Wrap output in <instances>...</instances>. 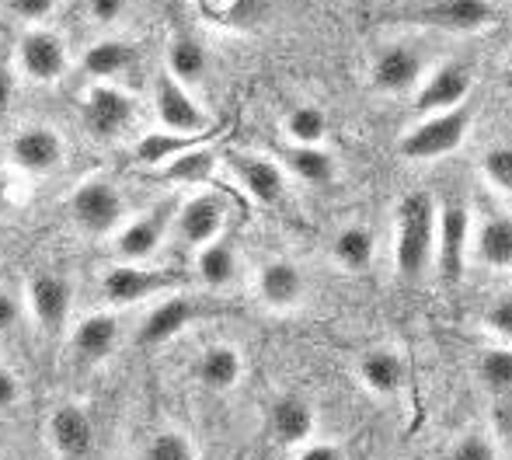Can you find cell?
I'll return each mask as SVG.
<instances>
[{
	"mask_svg": "<svg viewBox=\"0 0 512 460\" xmlns=\"http://www.w3.org/2000/svg\"><path fill=\"white\" fill-rule=\"evenodd\" d=\"M436 199L432 192H408L394 213V269L405 283H422L436 258Z\"/></svg>",
	"mask_w": 512,
	"mask_h": 460,
	"instance_id": "cell-1",
	"label": "cell"
},
{
	"mask_svg": "<svg viewBox=\"0 0 512 460\" xmlns=\"http://www.w3.org/2000/svg\"><path fill=\"white\" fill-rule=\"evenodd\" d=\"M474 126V105H457L436 115H422L415 126L398 140V154L405 161H439L464 147L467 133Z\"/></svg>",
	"mask_w": 512,
	"mask_h": 460,
	"instance_id": "cell-2",
	"label": "cell"
},
{
	"mask_svg": "<svg viewBox=\"0 0 512 460\" xmlns=\"http://www.w3.org/2000/svg\"><path fill=\"white\" fill-rule=\"evenodd\" d=\"M474 251V217L464 203H443L436 210V258L432 269L446 286H457L467 276Z\"/></svg>",
	"mask_w": 512,
	"mask_h": 460,
	"instance_id": "cell-3",
	"label": "cell"
},
{
	"mask_svg": "<svg viewBox=\"0 0 512 460\" xmlns=\"http://www.w3.org/2000/svg\"><path fill=\"white\" fill-rule=\"evenodd\" d=\"M401 21L436 28V32L474 35V32H485V28H492L495 21H499V7H495L492 0H429V4L401 14Z\"/></svg>",
	"mask_w": 512,
	"mask_h": 460,
	"instance_id": "cell-4",
	"label": "cell"
},
{
	"mask_svg": "<svg viewBox=\"0 0 512 460\" xmlns=\"http://www.w3.org/2000/svg\"><path fill=\"white\" fill-rule=\"evenodd\" d=\"M14 63H18L21 77L32 84H56L63 81L70 67V53L67 42L56 28H28L18 39V49H14Z\"/></svg>",
	"mask_w": 512,
	"mask_h": 460,
	"instance_id": "cell-5",
	"label": "cell"
},
{
	"mask_svg": "<svg viewBox=\"0 0 512 460\" xmlns=\"http://www.w3.org/2000/svg\"><path fill=\"white\" fill-rule=\"evenodd\" d=\"M474 63L471 60H446L439 63L436 70L422 77L418 84V95H415V112L418 115H436L446 109H457V105L471 102V91H474Z\"/></svg>",
	"mask_w": 512,
	"mask_h": 460,
	"instance_id": "cell-6",
	"label": "cell"
},
{
	"mask_svg": "<svg viewBox=\"0 0 512 460\" xmlns=\"http://www.w3.org/2000/svg\"><path fill=\"white\" fill-rule=\"evenodd\" d=\"M81 115L95 140H119L136 119V98L119 84H91L81 102Z\"/></svg>",
	"mask_w": 512,
	"mask_h": 460,
	"instance_id": "cell-7",
	"label": "cell"
},
{
	"mask_svg": "<svg viewBox=\"0 0 512 460\" xmlns=\"http://www.w3.org/2000/svg\"><path fill=\"white\" fill-rule=\"evenodd\" d=\"M70 217L74 224L91 237L112 234L122 227V196L105 178H88L70 196Z\"/></svg>",
	"mask_w": 512,
	"mask_h": 460,
	"instance_id": "cell-8",
	"label": "cell"
},
{
	"mask_svg": "<svg viewBox=\"0 0 512 460\" xmlns=\"http://www.w3.org/2000/svg\"><path fill=\"white\" fill-rule=\"evenodd\" d=\"M154 109H157V119H161L164 133L196 140V136H203L209 129V112L203 109V102L168 74H161L154 84Z\"/></svg>",
	"mask_w": 512,
	"mask_h": 460,
	"instance_id": "cell-9",
	"label": "cell"
},
{
	"mask_svg": "<svg viewBox=\"0 0 512 460\" xmlns=\"http://www.w3.org/2000/svg\"><path fill=\"white\" fill-rule=\"evenodd\" d=\"M175 283H178V276L168 269H150V265H140V262H119L102 276V297L112 307H129V304H143V300L171 290Z\"/></svg>",
	"mask_w": 512,
	"mask_h": 460,
	"instance_id": "cell-10",
	"label": "cell"
},
{
	"mask_svg": "<svg viewBox=\"0 0 512 460\" xmlns=\"http://www.w3.org/2000/svg\"><path fill=\"white\" fill-rule=\"evenodd\" d=\"M175 210L178 206L171 199H164V203H157L143 217L129 220L126 227L115 230V251H119L122 262L143 265L147 258H154L164 248V241H168V230L175 224Z\"/></svg>",
	"mask_w": 512,
	"mask_h": 460,
	"instance_id": "cell-11",
	"label": "cell"
},
{
	"mask_svg": "<svg viewBox=\"0 0 512 460\" xmlns=\"http://www.w3.org/2000/svg\"><path fill=\"white\" fill-rule=\"evenodd\" d=\"M70 307H74V286L63 272L39 269L28 279V311L46 335H60L67 328Z\"/></svg>",
	"mask_w": 512,
	"mask_h": 460,
	"instance_id": "cell-12",
	"label": "cell"
},
{
	"mask_svg": "<svg viewBox=\"0 0 512 460\" xmlns=\"http://www.w3.org/2000/svg\"><path fill=\"white\" fill-rule=\"evenodd\" d=\"M171 230H175L185 248H203V244L227 230V203H223L220 192H192L175 210Z\"/></svg>",
	"mask_w": 512,
	"mask_h": 460,
	"instance_id": "cell-13",
	"label": "cell"
},
{
	"mask_svg": "<svg viewBox=\"0 0 512 460\" xmlns=\"http://www.w3.org/2000/svg\"><path fill=\"white\" fill-rule=\"evenodd\" d=\"M11 164L21 171V175H49V171H56L63 164V154H67V147H63V136L56 133L53 126H42V122H35V126H25L18 129V133L11 136Z\"/></svg>",
	"mask_w": 512,
	"mask_h": 460,
	"instance_id": "cell-14",
	"label": "cell"
},
{
	"mask_svg": "<svg viewBox=\"0 0 512 460\" xmlns=\"http://www.w3.org/2000/svg\"><path fill=\"white\" fill-rule=\"evenodd\" d=\"M425 74H429L425 70V56L415 46H408V42H398V46H387L373 60L370 84L380 95H408V91H415L422 84Z\"/></svg>",
	"mask_w": 512,
	"mask_h": 460,
	"instance_id": "cell-15",
	"label": "cell"
},
{
	"mask_svg": "<svg viewBox=\"0 0 512 460\" xmlns=\"http://www.w3.org/2000/svg\"><path fill=\"white\" fill-rule=\"evenodd\" d=\"M255 293L269 311H297L307 297V276L290 258H272L258 269Z\"/></svg>",
	"mask_w": 512,
	"mask_h": 460,
	"instance_id": "cell-16",
	"label": "cell"
},
{
	"mask_svg": "<svg viewBox=\"0 0 512 460\" xmlns=\"http://www.w3.org/2000/svg\"><path fill=\"white\" fill-rule=\"evenodd\" d=\"M119 318L108 311H95L88 314L84 321H77L74 335H70V356H74V363L81 366V370H91V366L105 363L108 356L115 352V345H119Z\"/></svg>",
	"mask_w": 512,
	"mask_h": 460,
	"instance_id": "cell-17",
	"label": "cell"
},
{
	"mask_svg": "<svg viewBox=\"0 0 512 460\" xmlns=\"http://www.w3.org/2000/svg\"><path fill=\"white\" fill-rule=\"evenodd\" d=\"M230 171L237 175L241 189L262 206H272L286 196V171L283 164L269 161L262 154H230Z\"/></svg>",
	"mask_w": 512,
	"mask_h": 460,
	"instance_id": "cell-18",
	"label": "cell"
},
{
	"mask_svg": "<svg viewBox=\"0 0 512 460\" xmlns=\"http://www.w3.org/2000/svg\"><path fill=\"white\" fill-rule=\"evenodd\" d=\"M49 443L63 460H84L95 447V422L81 405H60L49 415Z\"/></svg>",
	"mask_w": 512,
	"mask_h": 460,
	"instance_id": "cell-19",
	"label": "cell"
},
{
	"mask_svg": "<svg viewBox=\"0 0 512 460\" xmlns=\"http://www.w3.org/2000/svg\"><path fill=\"white\" fill-rule=\"evenodd\" d=\"M192 373L196 380L213 394H227L241 384L244 377V359L234 345L220 342V345H209V349L199 352V359L192 363Z\"/></svg>",
	"mask_w": 512,
	"mask_h": 460,
	"instance_id": "cell-20",
	"label": "cell"
},
{
	"mask_svg": "<svg viewBox=\"0 0 512 460\" xmlns=\"http://www.w3.org/2000/svg\"><path fill=\"white\" fill-rule=\"evenodd\" d=\"M317 415L314 405L307 398H297V394H283L276 398V405L269 408V429L279 443L286 447H304V443L314 436Z\"/></svg>",
	"mask_w": 512,
	"mask_h": 460,
	"instance_id": "cell-21",
	"label": "cell"
},
{
	"mask_svg": "<svg viewBox=\"0 0 512 460\" xmlns=\"http://www.w3.org/2000/svg\"><path fill=\"white\" fill-rule=\"evenodd\" d=\"M405 377H408L405 359H401L391 345H377V349L363 352V359H359V380H363L366 391L377 394V398H394V394H401Z\"/></svg>",
	"mask_w": 512,
	"mask_h": 460,
	"instance_id": "cell-22",
	"label": "cell"
},
{
	"mask_svg": "<svg viewBox=\"0 0 512 460\" xmlns=\"http://www.w3.org/2000/svg\"><path fill=\"white\" fill-rule=\"evenodd\" d=\"M196 314L199 311L189 297H168V300H161L147 318H143V328H140L136 339H140L143 345H164V342L178 339V335L196 321Z\"/></svg>",
	"mask_w": 512,
	"mask_h": 460,
	"instance_id": "cell-23",
	"label": "cell"
},
{
	"mask_svg": "<svg viewBox=\"0 0 512 460\" xmlns=\"http://www.w3.org/2000/svg\"><path fill=\"white\" fill-rule=\"evenodd\" d=\"M474 258L495 272L512 269V217L492 213L474 227Z\"/></svg>",
	"mask_w": 512,
	"mask_h": 460,
	"instance_id": "cell-24",
	"label": "cell"
},
{
	"mask_svg": "<svg viewBox=\"0 0 512 460\" xmlns=\"http://www.w3.org/2000/svg\"><path fill=\"white\" fill-rule=\"evenodd\" d=\"M136 63V49L126 39H98L88 46L81 67L95 84H115Z\"/></svg>",
	"mask_w": 512,
	"mask_h": 460,
	"instance_id": "cell-25",
	"label": "cell"
},
{
	"mask_svg": "<svg viewBox=\"0 0 512 460\" xmlns=\"http://www.w3.org/2000/svg\"><path fill=\"white\" fill-rule=\"evenodd\" d=\"M164 74L175 77L189 91L203 88L209 77V56L203 42H196L192 35H175L168 46V56H164Z\"/></svg>",
	"mask_w": 512,
	"mask_h": 460,
	"instance_id": "cell-26",
	"label": "cell"
},
{
	"mask_svg": "<svg viewBox=\"0 0 512 460\" xmlns=\"http://www.w3.org/2000/svg\"><path fill=\"white\" fill-rule=\"evenodd\" d=\"M279 154H283L286 175H293L304 185H331L338 175L335 154L324 147H297V143H290V147H283Z\"/></svg>",
	"mask_w": 512,
	"mask_h": 460,
	"instance_id": "cell-27",
	"label": "cell"
},
{
	"mask_svg": "<svg viewBox=\"0 0 512 460\" xmlns=\"http://www.w3.org/2000/svg\"><path fill=\"white\" fill-rule=\"evenodd\" d=\"M196 276L209 290H223L237 279V248L227 234L196 248Z\"/></svg>",
	"mask_w": 512,
	"mask_h": 460,
	"instance_id": "cell-28",
	"label": "cell"
},
{
	"mask_svg": "<svg viewBox=\"0 0 512 460\" xmlns=\"http://www.w3.org/2000/svg\"><path fill=\"white\" fill-rule=\"evenodd\" d=\"M331 258H335L338 269L345 272H366L377 258V237H373L370 227L363 224H352L345 230H338V237L331 241Z\"/></svg>",
	"mask_w": 512,
	"mask_h": 460,
	"instance_id": "cell-29",
	"label": "cell"
},
{
	"mask_svg": "<svg viewBox=\"0 0 512 460\" xmlns=\"http://www.w3.org/2000/svg\"><path fill=\"white\" fill-rule=\"evenodd\" d=\"M161 171H164V178L175 185H206L209 178L216 175V154L209 147L192 143V147L178 150Z\"/></svg>",
	"mask_w": 512,
	"mask_h": 460,
	"instance_id": "cell-30",
	"label": "cell"
},
{
	"mask_svg": "<svg viewBox=\"0 0 512 460\" xmlns=\"http://www.w3.org/2000/svg\"><path fill=\"white\" fill-rule=\"evenodd\" d=\"M286 140L297 143V147H324L331 133V122H328V112L321 105H297L286 115Z\"/></svg>",
	"mask_w": 512,
	"mask_h": 460,
	"instance_id": "cell-31",
	"label": "cell"
},
{
	"mask_svg": "<svg viewBox=\"0 0 512 460\" xmlns=\"http://www.w3.org/2000/svg\"><path fill=\"white\" fill-rule=\"evenodd\" d=\"M478 380L492 394L512 391V345H488L478 356Z\"/></svg>",
	"mask_w": 512,
	"mask_h": 460,
	"instance_id": "cell-32",
	"label": "cell"
},
{
	"mask_svg": "<svg viewBox=\"0 0 512 460\" xmlns=\"http://www.w3.org/2000/svg\"><path fill=\"white\" fill-rule=\"evenodd\" d=\"M196 140H189V136H175V133H147L140 143H136V161L140 164H150V168H164V164L171 161V157L178 154V150L192 147Z\"/></svg>",
	"mask_w": 512,
	"mask_h": 460,
	"instance_id": "cell-33",
	"label": "cell"
},
{
	"mask_svg": "<svg viewBox=\"0 0 512 460\" xmlns=\"http://www.w3.org/2000/svg\"><path fill=\"white\" fill-rule=\"evenodd\" d=\"M481 178L499 196H512V143H495L481 154Z\"/></svg>",
	"mask_w": 512,
	"mask_h": 460,
	"instance_id": "cell-34",
	"label": "cell"
},
{
	"mask_svg": "<svg viewBox=\"0 0 512 460\" xmlns=\"http://www.w3.org/2000/svg\"><path fill=\"white\" fill-rule=\"evenodd\" d=\"M143 460H196V447L182 429H161L150 436Z\"/></svg>",
	"mask_w": 512,
	"mask_h": 460,
	"instance_id": "cell-35",
	"label": "cell"
},
{
	"mask_svg": "<svg viewBox=\"0 0 512 460\" xmlns=\"http://www.w3.org/2000/svg\"><path fill=\"white\" fill-rule=\"evenodd\" d=\"M485 328H488V335H495L499 342L512 345V293L509 297H499L492 307H488Z\"/></svg>",
	"mask_w": 512,
	"mask_h": 460,
	"instance_id": "cell-36",
	"label": "cell"
},
{
	"mask_svg": "<svg viewBox=\"0 0 512 460\" xmlns=\"http://www.w3.org/2000/svg\"><path fill=\"white\" fill-rule=\"evenodd\" d=\"M443 460H495V447L485 440V436L467 433V436H460L450 450H446Z\"/></svg>",
	"mask_w": 512,
	"mask_h": 460,
	"instance_id": "cell-37",
	"label": "cell"
},
{
	"mask_svg": "<svg viewBox=\"0 0 512 460\" xmlns=\"http://www.w3.org/2000/svg\"><path fill=\"white\" fill-rule=\"evenodd\" d=\"M206 11V18L220 21V25H234L237 18H244V14L251 11V0H199Z\"/></svg>",
	"mask_w": 512,
	"mask_h": 460,
	"instance_id": "cell-38",
	"label": "cell"
},
{
	"mask_svg": "<svg viewBox=\"0 0 512 460\" xmlns=\"http://www.w3.org/2000/svg\"><path fill=\"white\" fill-rule=\"evenodd\" d=\"M7 7H11L14 18L28 21V25H39V21H46L53 14L56 0H7Z\"/></svg>",
	"mask_w": 512,
	"mask_h": 460,
	"instance_id": "cell-39",
	"label": "cell"
},
{
	"mask_svg": "<svg viewBox=\"0 0 512 460\" xmlns=\"http://www.w3.org/2000/svg\"><path fill=\"white\" fill-rule=\"evenodd\" d=\"M129 0H88V14L98 25H115L126 14Z\"/></svg>",
	"mask_w": 512,
	"mask_h": 460,
	"instance_id": "cell-40",
	"label": "cell"
},
{
	"mask_svg": "<svg viewBox=\"0 0 512 460\" xmlns=\"http://www.w3.org/2000/svg\"><path fill=\"white\" fill-rule=\"evenodd\" d=\"M18 321H21L18 297H14L11 290H4V286H0V339H4V335H11L14 328H18Z\"/></svg>",
	"mask_w": 512,
	"mask_h": 460,
	"instance_id": "cell-41",
	"label": "cell"
},
{
	"mask_svg": "<svg viewBox=\"0 0 512 460\" xmlns=\"http://www.w3.org/2000/svg\"><path fill=\"white\" fill-rule=\"evenodd\" d=\"M18 401H21V384H18V377H14V373L7 370L4 363H0V412L14 408Z\"/></svg>",
	"mask_w": 512,
	"mask_h": 460,
	"instance_id": "cell-42",
	"label": "cell"
},
{
	"mask_svg": "<svg viewBox=\"0 0 512 460\" xmlns=\"http://www.w3.org/2000/svg\"><path fill=\"white\" fill-rule=\"evenodd\" d=\"M297 460H342V450L335 443H324V440H307L300 447Z\"/></svg>",
	"mask_w": 512,
	"mask_h": 460,
	"instance_id": "cell-43",
	"label": "cell"
},
{
	"mask_svg": "<svg viewBox=\"0 0 512 460\" xmlns=\"http://www.w3.org/2000/svg\"><path fill=\"white\" fill-rule=\"evenodd\" d=\"M18 206V196H14V178L7 171H0V213H11Z\"/></svg>",
	"mask_w": 512,
	"mask_h": 460,
	"instance_id": "cell-44",
	"label": "cell"
},
{
	"mask_svg": "<svg viewBox=\"0 0 512 460\" xmlns=\"http://www.w3.org/2000/svg\"><path fill=\"white\" fill-rule=\"evenodd\" d=\"M11 105H14V81L7 70H0V119L11 112Z\"/></svg>",
	"mask_w": 512,
	"mask_h": 460,
	"instance_id": "cell-45",
	"label": "cell"
},
{
	"mask_svg": "<svg viewBox=\"0 0 512 460\" xmlns=\"http://www.w3.org/2000/svg\"><path fill=\"white\" fill-rule=\"evenodd\" d=\"M506 88L512 91V63H509V70H506Z\"/></svg>",
	"mask_w": 512,
	"mask_h": 460,
	"instance_id": "cell-46",
	"label": "cell"
},
{
	"mask_svg": "<svg viewBox=\"0 0 512 460\" xmlns=\"http://www.w3.org/2000/svg\"><path fill=\"white\" fill-rule=\"evenodd\" d=\"M0 460H14V457H0Z\"/></svg>",
	"mask_w": 512,
	"mask_h": 460,
	"instance_id": "cell-47",
	"label": "cell"
},
{
	"mask_svg": "<svg viewBox=\"0 0 512 460\" xmlns=\"http://www.w3.org/2000/svg\"><path fill=\"white\" fill-rule=\"evenodd\" d=\"M509 14H512V0H509Z\"/></svg>",
	"mask_w": 512,
	"mask_h": 460,
	"instance_id": "cell-48",
	"label": "cell"
}]
</instances>
